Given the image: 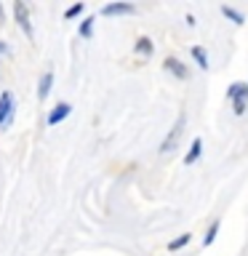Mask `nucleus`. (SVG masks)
I'll use <instances>...</instances> for the list:
<instances>
[{
	"mask_svg": "<svg viewBox=\"0 0 248 256\" xmlns=\"http://www.w3.org/2000/svg\"><path fill=\"white\" fill-rule=\"evenodd\" d=\"M163 67H166L168 72H171V75H176L179 80H184V78H187V67H184V64H182L179 59H174V56H171V59H166V62H163Z\"/></svg>",
	"mask_w": 248,
	"mask_h": 256,
	"instance_id": "nucleus-7",
	"label": "nucleus"
},
{
	"mask_svg": "<svg viewBox=\"0 0 248 256\" xmlns=\"http://www.w3.org/2000/svg\"><path fill=\"white\" fill-rule=\"evenodd\" d=\"M14 115H16V102H14V94L3 91L0 94V128H8L14 123Z\"/></svg>",
	"mask_w": 248,
	"mask_h": 256,
	"instance_id": "nucleus-2",
	"label": "nucleus"
},
{
	"mask_svg": "<svg viewBox=\"0 0 248 256\" xmlns=\"http://www.w3.org/2000/svg\"><path fill=\"white\" fill-rule=\"evenodd\" d=\"M222 14L227 16V19H230L232 24H238V27L246 22V19H243V14H240V11H235V8H230V6H222Z\"/></svg>",
	"mask_w": 248,
	"mask_h": 256,
	"instance_id": "nucleus-12",
	"label": "nucleus"
},
{
	"mask_svg": "<svg viewBox=\"0 0 248 256\" xmlns=\"http://www.w3.org/2000/svg\"><path fill=\"white\" fill-rule=\"evenodd\" d=\"M219 227H222V222L216 219L211 227H208V232L203 235V246H211V243H214V240H216V232H219Z\"/></svg>",
	"mask_w": 248,
	"mask_h": 256,
	"instance_id": "nucleus-14",
	"label": "nucleus"
},
{
	"mask_svg": "<svg viewBox=\"0 0 248 256\" xmlns=\"http://www.w3.org/2000/svg\"><path fill=\"white\" fill-rule=\"evenodd\" d=\"M14 14H16V22H19V27L24 30V35L30 40L35 38V30H32V22H30V8L22 3V0H16L14 3Z\"/></svg>",
	"mask_w": 248,
	"mask_h": 256,
	"instance_id": "nucleus-4",
	"label": "nucleus"
},
{
	"mask_svg": "<svg viewBox=\"0 0 248 256\" xmlns=\"http://www.w3.org/2000/svg\"><path fill=\"white\" fill-rule=\"evenodd\" d=\"M70 112H72V107H70V104H67V102H62V104H56V107H54L51 112H48V120H46V123H48V126H59V123H62V120H64V118H67V115H70Z\"/></svg>",
	"mask_w": 248,
	"mask_h": 256,
	"instance_id": "nucleus-6",
	"label": "nucleus"
},
{
	"mask_svg": "<svg viewBox=\"0 0 248 256\" xmlns=\"http://www.w3.org/2000/svg\"><path fill=\"white\" fill-rule=\"evenodd\" d=\"M200 152H203V139H192V144H190V152L184 155V163L192 166V163H195V160L200 158Z\"/></svg>",
	"mask_w": 248,
	"mask_h": 256,
	"instance_id": "nucleus-9",
	"label": "nucleus"
},
{
	"mask_svg": "<svg viewBox=\"0 0 248 256\" xmlns=\"http://www.w3.org/2000/svg\"><path fill=\"white\" fill-rule=\"evenodd\" d=\"M0 22H3V6H0Z\"/></svg>",
	"mask_w": 248,
	"mask_h": 256,
	"instance_id": "nucleus-17",
	"label": "nucleus"
},
{
	"mask_svg": "<svg viewBox=\"0 0 248 256\" xmlns=\"http://www.w3.org/2000/svg\"><path fill=\"white\" fill-rule=\"evenodd\" d=\"M184 123H187V118H184V115L176 118V126L171 128V134H168L166 139H163V144H160V152H163V155H168V152H174L176 142H179V136H182V131H184Z\"/></svg>",
	"mask_w": 248,
	"mask_h": 256,
	"instance_id": "nucleus-3",
	"label": "nucleus"
},
{
	"mask_svg": "<svg viewBox=\"0 0 248 256\" xmlns=\"http://www.w3.org/2000/svg\"><path fill=\"white\" fill-rule=\"evenodd\" d=\"M190 240H192V235H190V232H184V235H179L176 240H171V243H168V251H179V248H184V246L190 243Z\"/></svg>",
	"mask_w": 248,
	"mask_h": 256,
	"instance_id": "nucleus-13",
	"label": "nucleus"
},
{
	"mask_svg": "<svg viewBox=\"0 0 248 256\" xmlns=\"http://www.w3.org/2000/svg\"><path fill=\"white\" fill-rule=\"evenodd\" d=\"M51 86H54V75L51 72H46L43 78H40V86H38V99L46 102V96L51 94Z\"/></svg>",
	"mask_w": 248,
	"mask_h": 256,
	"instance_id": "nucleus-8",
	"label": "nucleus"
},
{
	"mask_svg": "<svg viewBox=\"0 0 248 256\" xmlns=\"http://www.w3.org/2000/svg\"><path fill=\"white\" fill-rule=\"evenodd\" d=\"M78 14H83V3H75L72 8H67V14H64V19H75Z\"/></svg>",
	"mask_w": 248,
	"mask_h": 256,
	"instance_id": "nucleus-16",
	"label": "nucleus"
},
{
	"mask_svg": "<svg viewBox=\"0 0 248 256\" xmlns=\"http://www.w3.org/2000/svg\"><path fill=\"white\" fill-rule=\"evenodd\" d=\"M192 59L198 62L200 70H208V54H206L203 46H192Z\"/></svg>",
	"mask_w": 248,
	"mask_h": 256,
	"instance_id": "nucleus-10",
	"label": "nucleus"
},
{
	"mask_svg": "<svg viewBox=\"0 0 248 256\" xmlns=\"http://www.w3.org/2000/svg\"><path fill=\"white\" fill-rule=\"evenodd\" d=\"M104 16H128V14H136V6L131 3H107L102 8Z\"/></svg>",
	"mask_w": 248,
	"mask_h": 256,
	"instance_id": "nucleus-5",
	"label": "nucleus"
},
{
	"mask_svg": "<svg viewBox=\"0 0 248 256\" xmlns=\"http://www.w3.org/2000/svg\"><path fill=\"white\" fill-rule=\"evenodd\" d=\"M227 99L232 102L235 115H246L248 110V83H232L227 91Z\"/></svg>",
	"mask_w": 248,
	"mask_h": 256,
	"instance_id": "nucleus-1",
	"label": "nucleus"
},
{
	"mask_svg": "<svg viewBox=\"0 0 248 256\" xmlns=\"http://www.w3.org/2000/svg\"><path fill=\"white\" fill-rule=\"evenodd\" d=\"M152 51H155V48H152V40L150 38H139V40H136V54L152 56Z\"/></svg>",
	"mask_w": 248,
	"mask_h": 256,
	"instance_id": "nucleus-11",
	"label": "nucleus"
},
{
	"mask_svg": "<svg viewBox=\"0 0 248 256\" xmlns=\"http://www.w3.org/2000/svg\"><path fill=\"white\" fill-rule=\"evenodd\" d=\"M80 38H91L94 35V19H91V16H88V19L86 22H80Z\"/></svg>",
	"mask_w": 248,
	"mask_h": 256,
	"instance_id": "nucleus-15",
	"label": "nucleus"
}]
</instances>
